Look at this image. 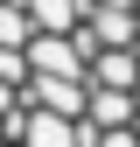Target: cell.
<instances>
[{
  "label": "cell",
  "mask_w": 140,
  "mask_h": 147,
  "mask_svg": "<svg viewBox=\"0 0 140 147\" xmlns=\"http://www.w3.org/2000/svg\"><path fill=\"white\" fill-rule=\"evenodd\" d=\"M133 56H140V42H133Z\"/></svg>",
  "instance_id": "8992f818"
},
{
  "label": "cell",
  "mask_w": 140,
  "mask_h": 147,
  "mask_svg": "<svg viewBox=\"0 0 140 147\" xmlns=\"http://www.w3.org/2000/svg\"><path fill=\"white\" fill-rule=\"evenodd\" d=\"M14 147H84V119H63V112H42V105H28L21 140H14Z\"/></svg>",
  "instance_id": "7a4b0ae2"
},
{
  "label": "cell",
  "mask_w": 140,
  "mask_h": 147,
  "mask_svg": "<svg viewBox=\"0 0 140 147\" xmlns=\"http://www.w3.org/2000/svg\"><path fill=\"white\" fill-rule=\"evenodd\" d=\"M35 35L42 28H35V14L21 7V0H0V49H28Z\"/></svg>",
  "instance_id": "277c9868"
},
{
  "label": "cell",
  "mask_w": 140,
  "mask_h": 147,
  "mask_svg": "<svg viewBox=\"0 0 140 147\" xmlns=\"http://www.w3.org/2000/svg\"><path fill=\"white\" fill-rule=\"evenodd\" d=\"M133 14H140V7H133Z\"/></svg>",
  "instance_id": "52a82bcc"
},
{
  "label": "cell",
  "mask_w": 140,
  "mask_h": 147,
  "mask_svg": "<svg viewBox=\"0 0 140 147\" xmlns=\"http://www.w3.org/2000/svg\"><path fill=\"white\" fill-rule=\"evenodd\" d=\"M133 105H140V91H133Z\"/></svg>",
  "instance_id": "5b68a950"
},
{
  "label": "cell",
  "mask_w": 140,
  "mask_h": 147,
  "mask_svg": "<svg viewBox=\"0 0 140 147\" xmlns=\"http://www.w3.org/2000/svg\"><path fill=\"white\" fill-rule=\"evenodd\" d=\"M91 84H105V91H140V56H133V49H98V56H91Z\"/></svg>",
  "instance_id": "3957f363"
},
{
  "label": "cell",
  "mask_w": 140,
  "mask_h": 147,
  "mask_svg": "<svg viewBox=\"0 0 140 147\" xmlns=\"http://www.w3.org/2000/svg\"><path fill=\"white\" fill-rule=\"evenodd\" d=\"M28 105H42V112H63V119H91V77H56V70H35Z\"/></svg>",
  "instance_id": "6da1fadb"
}]
</instances>
